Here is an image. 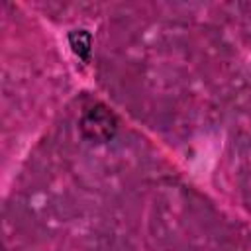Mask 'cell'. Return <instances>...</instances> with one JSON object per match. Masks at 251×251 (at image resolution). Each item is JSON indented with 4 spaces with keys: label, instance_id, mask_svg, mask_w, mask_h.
I'll return each mask as SVG.
<instances>
[{
    "label": "cell",
    "instance_id": "1",
    "mask_svg": "<svg viewBox=\"0 0 251 251\" xmlns=\"http://www.w3.org/2000/svg\"><path fill=\"white\" fill-rule=\"evenodd\" d=\"M118 126H120V120H118L116 112L102 102H94L88 108H84L80 114V120H78L82 137L92 143L110 141L116 135Z\"/></svg>",
    "mask_w": 251,
    "mask_h": 251
},
{
    "label": "cell",
    "instance_id": "2",
    "mask_svg": "<svg viewBox=\"0 0 251 251\" xmlns=\"http://www.w3.org/2000/svg\"><path fill=\"white\" fill-rule=\"evenodd\" d=\"M69 45L73 49V53L82 59L84 63L90 61V53H92V35L88 29H73L69 33Z\"/></svg>",
    "mask_w": 251,
    "mask_h": 251
}]
</instances>
